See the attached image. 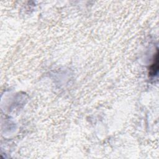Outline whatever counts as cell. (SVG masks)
Returning <instances> with one entry per match:
<instances>
[{"mask_svg": "<svg viewBox=\"0 0 159 159\" xmlns=\"http://www.w3.org/2000/svg\"><path fill=\"white\" fill-rule=\"evenodd\" d=\"M150 75L151 76H155L157 75L158 70V50H157V53L155 56V60L153 61V63L150 67Z\"/></svg>", "mask_w": 159, "mask_h": 159, "instance_id": "cell-1", "label": "cell"}]
</instances>
